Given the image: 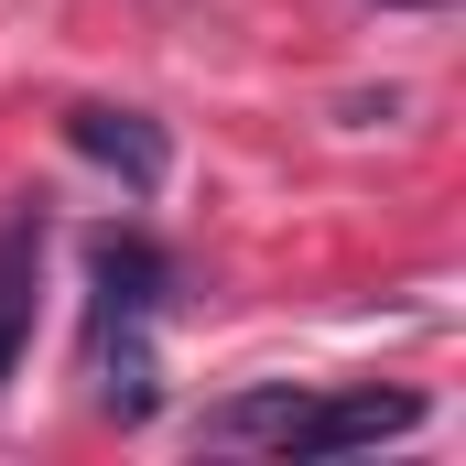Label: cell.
<instances>
[{"label": "cell", "instance_id": "cell-1", "mask_svg": "<svg viewBox=\"0 0 466 466\" xmlns=\"http://www.w3.org/2000/svg\"><path fill=\"white\" fill-rule=\"evenodd\" d=\"M423 423V390H337V401H304L282 423V456H358V445H390Z\"/></svg>", "mask_w": 466, "mask_h": 466}, {"label": "cell", "instance_id": "cell-2", "mask_svg": "<svg viewBox=\"0 0 466 466\" xmlns=\"http://www.w3.org/2000/svg\"><path fill=\"white\" fill-rule=\"evenodd\" d=\"M87 293H98V326H152L174 304V260L141 228H98L87 238Z\"/></svg>", "mask_w": 466, "mask_h": 466}, {"label": "cell", "instance_id": "cell-3", "mask_svg": "<svg viewBox=\"0 0 466 466\" xmlns=\"http://www.w3.org/2000/svg\"><path fill=\"white\" fill-rule=\"evenodd\" d=\"M66 141L87 152V163H109L130 196H163V174H174V141H163V119L141 109H109V98H87V109H66Z\"/></svg>", "mask_w": 466, "mask_h": 466}, {"label": "cell", "instance_id": "cell-4", "mask_svg": "<svg viewBox=\"0 0 466 466\" xmlns=\"http://www.w3.org/2000/svg\"><path fill=\"white\" fill-rule=\"evenodd\" d=\"M33 271H44V218L22 207V218H0V380L33 348Z\"/></svg>", "mask_w": 466, "mask_h": 466}, {"label": "cell", "instance_id": "cell-5", "mask_svg": "<svg viewBox=\"0 0 466 466\" xmlns=\"http://www.w3.org/2000/svg\"><path fill=\"white\" fill-rule=\"evenodd\" d=\"M98 412H119V423H152L163 412V380H152L141 326H98Z\"/></svg>", "mask_w": 466, "mask_h": 466}, {"label": "cell", "instance_id": "cell-6", "mask_svg": "<svg viewBox=\"0 0 466 466\" xmlns=\"http://www.w3.org/2000/svg\"><path fill=\"white\" fill-rule=\"evenodd\" d=\"M304 412V390H238L196 423V445H282V423Z\"/></svg>", "mask_w": 466, "mask_h": 466}, {"label": "cell", "instance_id": "cell-7", "mask_svg": "<svg viewBox=\"0 0 466 466\" xmlns=\"http://www.w3.org/2000/svg\"><path fill=\"white\" fill-rule=\"evenodd\" d=\"M380 11H445V0H380Z\"/></svg>", "mask_w": 466, "mask_h": 466}]
</instances>
